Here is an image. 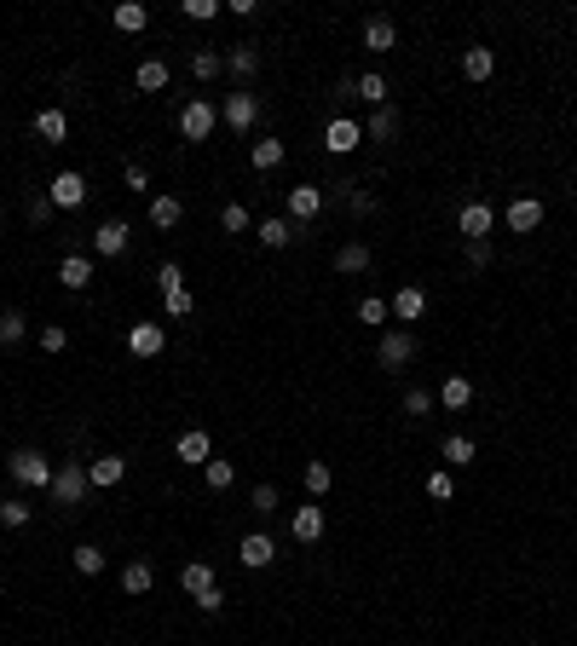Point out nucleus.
<instances>
[{"label":"nucleus","mask_w":577,"mask_h":646,"mask_svg":"<svg viewBox=\"0 0 577 646\" xmlns=\"http://www.w3.org/2000/svg\"><path fill=\"white\" fill-rule=\"evenodd\" d=\"M46 491L58 496V508H81V503H87V491H93V485H87V462H58Z\"/></svg>","instance_id":"obj_1"},{"label":"nucleus","mask_w":577,"mask_h":646,"mask_svg":"<svg viewBox=\"0 0 577 646\" xmlns=\"http://www.w3.org/2000/svg\"><path fill=\"white\" fill-rule=\"evenodd\" d=\"M375 358H382V370H404V364L416 358V335H410V329H382Z\"/></svg>","instance_id":"obj_2"},{"label":"nucleus","mask_w":577,"mask_h":646,"mask_svg":"<svg viewBox=\"0 0 577 646\" xmlns=\"http://www.w3.org/2000/svg\"><path fill=\"white\" fill-rule=\"evenodd\" d=\"M12 479L18 485H53V462L41 456V450H12Z\"/></svg>","instance_id":"obj_3"},{"label":"nucleus","mask_w":577,"mask_h":646,"mask_svg":"<svg viewBox=\"0 0 577 646\" xmlns=\"http://www.w3.org/2000/svg\"><path fill=\"white\" fill-rule=\"evenodd\" d=\"M46 202H53V209H81V202H87V179L76 174V168H64V174L53 179V185H46Z\"/></svg>","instance_id":"obj_4"},{"label":"nucleus","mask_w":577,"mask_h":646,"mask_svg":"<svg viewBox=\"0 0 577 646\" xmlns=\"http://www.w3.org/2000/svg\"><path fill=\"white\" fill-rule=\"evenodd\" d=\"M214 121H219V110H214V104H202V99H191L185 110H179V133H185L191 144H202L208 133H214Z\"/></svg>","instance_id":"obj_5"},{"label":"nucleus","mask_w":577,"mask_h":646,"mask_svg":"<svg viewBox=\"0 0 577 646\" xmlns=\"http://www.w3.org/2000/svg\"><path fill=\"white\" fill-rule=\"evenodd\" d=\"M359 144H364V127H359L352 116H335V121L324 127V151H329V156H347V151H359Z\"/></svg>","instance_id":"obj_6"},{"label":"nucleus","mask_w":577,"mask_h":646,"mask_svg":"<svg viewBox=\"0 0 577 646\" xmlns=\"http://www.w3.org/2000/svg\"><path fill=\"white\" fill-rule=\"evenodd\" d=\"M162 347H168V329L162 323H133L128 329V352H133V358H162Z\"/></svg>","instance_id":"obj_7"},{"label":"nucleus","mask_w":577,"mask_h":646,"mask_svg":"<svg viewBox=\"0 0 577 646\" xmlns=\"http://www.w3.org/2000/svg\"><path fill=\"white\" fill-rule=\"evenodd\" d=\"M219 116H226V127L249 133L254 121H260V104H254V93H226V104H219Z\"/></svg>","instance_id":"obj_8"},{"label":"nucleus","mask_w":577,"mask_h":646,"mask_svg":"<svg viewBox=\"0 0 577 646\" xmlns=\"http://www.w3.org/2000/svg\"><path fill=\"white\" fill-rule=\"evenodd\" d=\"M490 225H497V214H490V202H468V209L457 214V231L468 242H485L490 237Z\"/></svg>","instance_id":"obj_9"},{"label":"nucleus","mask_w":577,"mask_h":646,"mask_svg":"<svg viewBox=\"0 0 577 646\" xmlns=\"http://www.w3.org/2000/svg\"><path fill=\"white\" fill-rule=\"evenodd\" d=\"M128 242H133V231L121 225V219H104V225L93 231V254H104V260H116V254H128Z\"/></svg>","instance_id":"obj_10"},{"label":"nucleus","mask_w":577,"mask_h":646,"mask_svg":"<svg viewBox=\"0 0 577 646\" xmlns=\"http://www.w3.org/2000/svg\"><path fill=\"white\" fill-rule=\"evenodd\" d=\"M237 560H243L249 571H266V566L277 560V543L266 537V531H249V537H243V548H237Z\"/></svg>","instance_id":"obj_11"},{"label":"nucleus","mask_w":577,"mask_h":646,"mask_svg":"<svg viewBox=\"0 0 577 646\" xmlns=\"http://www.w3.org/2000/svg\"><path fill=\"white\" fill-rule=\"evenodd\" d=\"M289 531H294V543H317V537H324V508H317V503L294 508V514H289Z\"/></svg>","instance_id":"obj_12"},{"label":"nucleus","mask_w":577,"mask_h":646,"mask_svg":"<svg viewBox=\"0 0 577 646\" xmlns=\"http://www.w3.org/2000/svg\"><path fill=\"white\" fill-rule=\"evenodd\" d=\"M128 479V462L121 456H93L87 462V485H98V491H110V485H121Z\"/></svg>","instance_id":"obj_13"},{"label":"nucleus","mask_w":577,"mask_h":646,"mask_svg":"<svg viewBox=\"0 0 577 646\" xmlns=\"http://www.w3.org/2000/svg\"><path fill=\"white\" fill-rule=\"evenodd\" d=\"M58 283L81 295V289L93 283V260H87V254H64V260H58Z\"/></svg>","instance_id":"obj_14"},{"label":"nucleus","mask_w":577,"mask_h":646,"mask_svg":"<svg viewBox=\"0 0 577 646\" xmlns=\"http://www.w3.org/2000/svg\"><path fill=\"white\" fill-rule=\"evenodd\" d=\"M387 307H392V318H399V323H416V318H422V312H427V295H422V289H416V283H404L399 295L387 300Z\"/></svg>","instance_id":"obj_15"},{"label":"nucleus","mask_w":577,"mask_h":646,"mask_svg":"<svg viewBox=\"0 0 577 646\" xmlns=\"http://www.w3.org/2000/svg\"><path fill=\"white\" fill-rule=\"evenodd\" d=\"M543 225V202L537 197H514L508 202V231H537Z\"/></svg>","instance_id":"obj_16"},{"label":"nucleus","mask_w":577,"mask_h":646,"mask_svg":"<svg viewBox=\"0 0 577 646\" xmlns=\"http://www.w3.org/2000/svg\"><path fill=\"white\" fill-rule=\"evenodd\" d=\"M462 76L468 81H490L497 76V53H490V46H468V53H462Z\"/></svg>","instance_id":"obj_17"},{"label":"nucleus","mask_w":577,"mask_h":646,"mask_svg":"<svg viewBox=\"0 0 577 646\" xmlns=\"http://www.w3.org/2000/svg\"><path fill=\"white\" fill-rule=\"evenodd\" d=\"M179 589H185L191 601H196V594H208V589H219V583H214V566H208V560H191V566L179 571Z\"/></svg>","instance_id":"obj_18"},{"label":"nucleus","mask_w":577,"mask_h":646,"mask_svg":"<svg viewBox=\"0 0 577 646\" xmlns=\"http://www.w3.org/2000/svg\"><path fill=\"white\" fill-rule=\"evenodd\" d=\"M289 214L294 219H317V214H324V191H317V185H294L289 191Z\"/></svg>","instance_id":"obj_19"},{"label":"nucleus","mask_w":577,"mask_h":646,"mask_svg":"<svg viewBox=\"0 0 577 646\" xmlns=\"http://www.w3.org/2000/svg\"><path fill=\"white\" fill-rule=\"evenodd\" d=\"M179 462H191V468H196V462H208V456H214V438H208L202 428H191V433H179Z\"/></svg>","instance_id":"obj_20"},{"label":"nucleus","mask_w":577,"mask_h":646,"mask_svg":"<svg viewBox=\"0 0 577 646\" xmlns=\"http://www.w3.org/2000/svg\"><path fill=\"white\" fill-rule=\"evenodd\" d=\"M179 219H185V202L179 197H151V225L156 231H174Z\"/></svg>","instance_id":"obj_21"},{"label":"nucleus","mask_w":577,"mask_h":646,"mask_svg":"<svg viewBox=\"0 0 577 646\" xmlns=\"http://www.w3.org/2000/svg\"><path fill=\"white\" fill-rule=\"evenodd\" d=\"M151 583H156L151 560H128V566H121V589L128 594H151Z\"/></svg>","instance_id":"obj_22"},{"label":"nucleus","mask_w":577,"mask_h":646,"mask_svg":"<svg viewBox=\"0 0 577 646\" xmlns=\"http://www.w3.org/2000/svg\"><path fill=\"white\" fill-rule=\"evenodd\" d=\"M133 87H139V93H162L168 87V64H162V58H144V64L133 70Z\"/></svg>","instance_id":"obj_23"},{"label":"nucleus","mask_w":577,"mask_h":646,"mask_svg":"<svg viewBox=\"0 0 577 646\" xmlns=\"http://www.w3.org/2000/svg\"><path fill=\"white\" fill-rule=\"evenodd\" d=\"M439 405H445V410H468L474 405V381H468V375H450V381L439 387Z\"/></svg>","instance_id":"obj_24"},{"label":"nucleus","mask_w":577,"mask_h":646,"mask_svg":"<svg viewBox=\"0 0 577 646\" xmlns=\"http://www.w3.org/2000/svg\"><path fill=\"white\" fill-rule=\"evenodd\" d=\"M335 272H341V277L370 272V249H364V242H347V249H335Z\"/></svg>","instance_id":"obj_25"},{"label":"nucleus","mask_w":577,"mask_h":646,"mask_svg":"<svg viewBox=\"0 0 577 646\" xmlns=\"http://www.w3.org/2000/svg\"><path fill=\"white\" fill-rule=\"evenodd\" d=\"M392 41H399V29H392L387 18H370V23H364V53H392Z\"/></svg>","instance_id":"obj_26"},{"label":"nucleus","mask_w":577,"mask_h":646,"mask_svg":"<svg viewBox=\"0 0 577 646\" xmlns=\"http://www.w3.org/2000/svg\"><path fill=\"white\" fill-rule=\"evenodd\" d=\"M439 456H445L450 468H474V438H468V433H445V445H439Z\"/></svg>","instance_id":"obj_27"},{"label":"nucleus","mask_w":577,"mask_h":646,"mask_svg":"<svg viewBox=\"0 0 577 646\" xmlns=\"http://www.w3.org/2000/svg\"><path fill=\"white\" fill-rule=\"evenodd\" d=\"M392 133H399V110H392V104H382L370 121H364V139H375V144H387Z\"/></svg>","instance_id":"obj_28"},{"label":"nucleus","mask_w":577,"mask_h":646,"mask_svg":"<svg viewBox=\"0 0 577 646\" xmlns=\"http://www.w3.org/2000/svg\"><path fill=\"white\" fill-rule=\"evenodd\" d=\"M35 133L53 139V144H64L70 139V116H64V110H41V116H35Z\"/></svg>","instance_id":"obj_29"},{"label":"nucleus","mask_w":577,"mask_h":646,"mask_svg":"<svg viewBox=\"0 0 577 646\" xmlns=\"http://www.w3.org/2000/svg\"><path fill=\"white\" fill-rule=\"evenodd\" d=\"M226 70H231L237 81H249L254 70H260V53H254V46H231V53H226Z\"/></svg>","instance_id":"obj_30"},{"label":"nucleus","mask_w":577,"mask_h":646,"mask_svg":"<svg viewBox=\"0 0 577 646\" xmlns=\"http://www.w3.org/2000/svg\"><path fill=\"white\" fill-rule=\"evenodd\" d=\"M254 237H260L266 249H289L294 231H289V219H260V225H254Z\"/></svg>","instance_id":"obj_31"},{"label":"nucleus","mask_w":577,"mask_h":646,"mask_svg":"<svg viewBox=\"0 0 577 646\" xmlns=\"http://www.w3.org/2000/svg\"><path fill=\"white\" fill-rule=\"evenodd\" d=\"M219 70H226V58H219V53H208V46H196V53H191V76L196 81H214Z\"/></svg>","instance_id":"obj_32"},{"label":"nucleus","mask_w":577,"mask_h":646,"mask_svg":"<svg viewBox=\"0 0 577 646\" xmlns=\"http://www.w3.org/2000/svg\"><path fill=\"white\" fill-rule=\"evenodd\" d=\"M277 162H284V139H254V168H260V174H272Z\"/></svg>","instance_id":"obj_33"},{"label":"nucleus","mask_w":577,"mask_h":646,"mask_svg":"<svg viewBox=\"0 0 577 646\" xmlns=\"http://www.w3.org/2000/svg\"><path fill=\"white\" fill-rule=\"evenodd\" d=\"M249 508H254V514H260V519H272V514H277V508H284V496H277V485H254V496H249Z\"/></svg>","instance_id":"obj_34"},{"label":"nucleus","mask_w":577,"mask_h":646,"mask_svg":"<svg viewBox=\"0 0 577 646\" xmlns=\"http://www.w3.org/2000/svg\"><path fill=\"white\" fill-rule=\"evenodd\" d=\"M144 23H151V12L139 6V0H128V6H116V29H128V35H139Z\"/></svg>","instance_id":"obj_35"},{"label":"nucleus","mask_w":577,"mask_h":646,"mask_svg":"<svg viewBox=\"0 0 577 646\" xmlns=\"http://www.w3.org/2000/svg\"><path fill=\"white\" fill-rule=\"evenodd\" d=\"M76 571H81V577H98V571H104V548H98V543H81L76 548Z\"/></svg>","instance_id":"obj_36"},{"label":"nucleus","mask_w":577,"mask_h":646,"mask_svg":"<svg viewBox=\"0 0 577 646\" xmlns=\"http://www.w3.org/2000/svg\"><path fill=\"white\" fill-rule=\"evenodd\" d=\"M329 485H335V468H329V462H306V491L324 496Z\"/></svg>","instance_id":"obj_37"},{"label":"nucleus","mask_w":577,"mask_h":646,"mask_svg":"<svg viewBox=\"0 0 577 646\" xmlns=\"http://www.w3.org/2000/svg\"><path fill=\"white\" fill-rule=\"evenodd\" d=\"M0 526H6V531L29 526V503H23V496H6V503H0Z\"/></svg>","instance_id":"obj_38"},{"label":"nucleus","mask_w":577,"mask_h":646,"mask_svg":"<svg viewBox=\"0 0 577 646\" xmlns=\"http://www.w3.org/2000/svg\"><path fill=\"white\" fill-rule=\"evenodd\" d=\"M23 335H29V323H23V312H0V347H18Z\"/></svg>","instance_id":"obj_39"},{"label":"nucleus","mask_w":577,"mask_h":646,"mask_svg":"<svg viewBox=\"0 0 577 646\" xmlns=\"http://www.w3.org/2000/svg\"><path fill=\"white\" fill-rule=\"evenodd\" d=\"M387 318H392V307H387L382 295H364L359 300V323H387Z\"/></svg>","instance_id":"obj_40"},{"label":"nucleus","mask_w":577,"mask_h":646,"mask_svg":"<svg viewBox=\"0 0 577 646\" xmlns=\"http://www.w3.org/2000/svg\"><path fill=\"white\" fill-rule=\"evenodd\" d=\"M387 93H392V87H387V76H359V99H370L375 110L387 104Z\"/></svg>","instance_id":"obj_41"},{"label":"nucleus","mask_w":577,"mask_h":646,"mask_svg":"<svg viewBox=\"0 0 577 646\" xmlns=\"http://www.w3.org/2000/svg\"><path fill=\"white\" fill-rule=\"evenodd\" d=\"M202 479L214 485V491H226V485L237 479V468H231V462H214V456H208V462H202Z\"/></svg>","instance_id":"obj_42"},{"label":"nucleus","mask_w":577,"mask_h":646,"mask_svg":"<svg viewBox=\"0 0 577 646\" xmlns=\"http://www.w3.org/2000/svg\"><path fill=\"white\" fill-rule=\"evenodd\" d=\"M162 307H168V318H191L196 295H191V289H174V295H162Z\"/></svg>","instance_id":"obj_43"},{"label":"nucleus","mask_w":577,"mask_h":646,"mask_svg":"<svg viewBox=\"0 0 577 646\" xmlns=\"http://www.w3.org/2000/svg\"><path fill=\"white\" fill-rule=\"evenodd\" d=\"M219 225H226V231H254V219H249L243 202H226V209H219Z\"/></svg>","instance_id":"obj_44"},{"label":"nucleus","mask_w":577,"mask_h":646,"mask_svg":"<svg viewBox=\"0 0 577 646\" xmlns=\"http://www.w3.org/2000/svg\"><path fill=\"white\" fill-rule=\"evenodd\" d=\"M427 496H433V503H450V496H457V479H450L445 468H439V473H427Z\"/></svg>","instance_id":"obj_45"},{"label":"nucleus","mask_w":577,"mask_h":646,"mask_svg":"<svg viewBox=\"0 0 577 646\" xmlns=\"http://www.w3.org/2000/svg\"><path fill=\"white\" fill-rule=\"evenodd\" d=\"M156 289H162V295H174V289H185V272H179L174 260H162V266H156Z\"/></svg>","instance_id":"obj_46"},{"label":"nucleus","mask_w":577,"mask_h":646,"mask_svg":"<svg viewBox=\"0 0 577 646\" xmlns=\"http://www.w3.org/2000/svg\"><path fill=\"white\" fill-rule=\"evenodd\" d=\"M427 410H433V393H427V387H410V393H404V416H427Z\"/></svg>","instance_id":"obj_47"},{"label":"nucleus","mask_w":577,"mask_h":646,"mask_svg":"<svg viewBox=\"0 0 577 646\" xmlns=\"http://www.w3.org/2000/svg\"><path fill=\"white\" fill-rule=\"evenodd\" d=\"M64 347H70V329L64 323H46L41 329V352H64Z\"/></svg>","instance_id":"obj_48"},{"label":"nucleus","mask_w":577,"mask_h":646,"mask_svg":"<svg viewBox=\"0 0 577 646\" xmlns=\"http://www.w3.org/2000/svg\"><path fill=\"white\" fill-rule=\"evenodd\" d=\"M185 18H196V23H208V18H219V0H185Z\"/></svg>","instance_id":"obj_49"},{"label":"nucleus","mask_w":577,"mask_h":646,"mask_svg":"<svg viewBox=\"0 0 577 646\" xmlns=\"http://www.w3.org/2000/svg\"><path fill=\"white\" fill-rule=\"evenodd\" d=\"M121 179H128V191H151V174H144L139 162H128V168H121Z\"/></svg>","instance_id":"obj_50"},{"label":"nucleus","mask_w":577,"mask_h":646,"mask_svg":"<svg viewBox=\"0 0 577 646\" xmlns=\"http://www.w3.org/2000/svg\"><path fill=\"white\" fill-rule=\"evenodd\" d=\"M468 266H474V272H485V266H490V242H468Z\"/></svg>","instance_id":"obj_51"},{"label":"nucleus","mask_w":577,"mask_h":646,"mask_svg":"<svg viewBox=\"0 0 577 646\" xmlns=\"http://www.w3.org/2000/svg\"><path fill=\"white\" fill-rule=\"evenodd\" d=\"M219 606H226V594H219V589H208V594H196V612H208V617H214V612H219Z\"/></svg>","instance_id":"obj_52"},{"label":"nucleus","mask_w":577,"mask_h":646,"mask_svg":"<svg viewBox=\"0 0 577 646\" xmlns=\"http://www.w3.org/2000/svg\"><path fill=\"white\" fill-rule=\"evenodd\" d=\"M29 219H35V225H46V219H53V202L35 197V202H29Z\"/></svg>","instance_id":"obj_53"},{"label":"nucleus","mask_w":577,"mask_h":646,"mask_svg":"<svg viewBox=\"0 0 577 646\" xmlns=\"http://www.w3.org/2000/svg\"><path fill=\"white\" fill-rule=\"evenodd\" d=\"M352 214H375V197H370V191H352Z\"/></svg>","instance_id":"obj_54"},{"label":"nucleus","mask_w":577,"mask_h":646,"mask_svg":"<svg viewBox=\"0 0 577 646\" xmlns=\"http://www.w3.org/2000/svg\"><path fill=\"white\" fill-rule=\"evenodd\" d=\"M0 237H6V225H0Z\"/></svg>","instance_id":"obj_55"}]
</instances>
